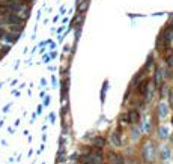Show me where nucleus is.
Instances as JSON below:
<instances>
[{
	"label": "nucleus",
	"mask_w": 173,
	"mask_h": 164,
	"mask_svg": "<svg viewBox=\"0 0 173 164\" xmlns=\"http://www.w3.org/2000/svg\"><path fill=\"white\" fill-rule=\"evenodd\" d=\"M122 121L127 122V124H137L140 121V113L137 110H131L130 113H127L125 116H123Z\"/></svg>",
	"instance_id": "f257e3e1"
},
{
	"label": "nucleus",
	"mask_w": 173,
	"mask_h": 164,
	"mask_svg": "<svg viewBox=\"0 0 173 164\" xmlns=\"http://www.w3.org/2000/svg\"><path fill=\"white\" fill-rule=\"evenodd\" d=\"M147 84H149V80H143L140 81V84L137 86V93L139 95H146V92H147Z\"/></svg>",
	"instance_id": "f03ea898"
},
{
	"label": "nucleus",
	"mask_w": 173,
	"mask_h": 164,
	"mask_svg": "<svg viewBox=\"0 0 173 164\" xmlns=\"http://www.w3.org/2000/svg\"><path fill=\"white\" fill-rule=\"evenodd\" d=\"M92 145H93L96 149H101V148H104V145H106V138H104V137H95Z\"/></svg>",
	"instance_id": "7ed1b4c3"
},
{
	"label": "nucleus",
	"mask_w": 173,
	"mask_h": 164,
	"mask_svg": "<svg viewBox=\"0 0 173 164\" xmlns=\"http://www.w3.org/2000/svg\"><path fill=\"white\" fill-rule=\"evenodd\" d=\"M113 143H114V145H117V146L120 145V138H119V135H116V133L113 134Z\"/></svg>",
	"instance_id": "20e7f679"
},
{
	"label": "nucleus",
	"mask_w": 173,
	"mask_h": 164,
	"mask_svg": "<svg viewBox=\"0 0 173 164\" xmlns=\"http://www.w3.org/2000/svg\"><path fill=\"white\" fill-rule=\"evenodd\" d=\"M172 124H173V118H172Z\"/></svg>",
	"instance_id": "39448f33"
}]
</instances>
